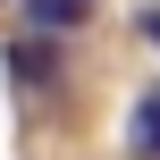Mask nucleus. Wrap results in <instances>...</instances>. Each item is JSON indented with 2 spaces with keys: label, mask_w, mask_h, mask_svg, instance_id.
I'll use <instances>...</instances> for the list:
<instances>
[{
  "label": "nucleus",
  "mask_w": 160,
  "mask_h": 160,
  "mask_svg": "<svg viewBox=\"0 0 160 160\" xmlns=\"http://www.w3.org/2000/svg\"><path fill=\"white\" fill-rule=\"evenodd\" d=\"M8 76L17 84H59V51H51L42 25H34V42H8Z\"/></svg>",
  "instance_id": "obj_1"
},
{
  "label": "nucleus",
  "mask_w": 160,
  "mask_h": 160,
  "mask_svg": "<svg viewBox=\"0 0 160 160\" xmlns=\"http://www.w3.org/2000/svg\"><path fill=\"white\" fill-rule=\"evenodd\" d=\"M135 34H143V42L160 51V8H135Z\"/></svg>",
  "instance_id": "obj_4"
},
{
  "label": "nucleus",
  "mask_w": 160,
  "mask_h": 160,
  "mask_svg": "<svg viewBox=\"0 0 160 160\" xmlns=\"http://www.w3.org/2000/svg\"><path fill=\"white\" fill-rule=\"evenodd\" d=\"M25 8V25H42V34H76L84 17H93V0H17Z\"/></svg>",
  "instance_id": "obj_3"
},
{
  "label": "nucleus",
  "mask_w": 160,
  "mask_h": 160,
  "mask_svg": "<svg viewBox=\"0 0 160 160\" xmlns=\"http://www.w3.org/2000/svg\"><path fill=\"white\" fill-rule=\"evenodd\" d=\"M127 152L135 160H160V84H143V101L127 110Z\"/></svg>",
  "instance_id": "obj_2"
}]
</instances>
